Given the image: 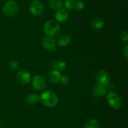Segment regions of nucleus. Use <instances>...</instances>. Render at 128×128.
<instances>
[{
	"label": "nucleus",
	"mask_w": 128,
	"mask_h": 128,
	"mask_svg": "<svg viewBox=\"0 0 128 128\" xmlns=\"http://www.w3.org/2000/svg\"><path fill=\"white\" fill-rule=\"evenodd\" d=\"M39 100L46 107H54L58 102V97L51 90H46L39 95Z\"/></svg>",
	"instance_id": "nucleus-1"
},
{
	"label": "nucleus",
	"mask_w": 128,
	"mask_h": 128,
	"mask_svg": "<svg viewBox=\"0 0 128 128\" xmlns=\"http://www.w3.org/2000/svg\"><path fill=\"white\" fill-rule=\"evenodd\" d=\"M44 31L48 37L54 38L59 34L60 31V26L56 21L50 20L44 25Z\"/></svg>",
	"instance_id": "nucleus-2"
},
{
	"label": "nucleus",
	"mask_w": 128,
	"mask_h": 128,
	"mask_svg": "<svg viewBox=\"0 0 128 128\" xmlns=\"http://www.w3.org/2000/svg\"><path fill=\"white\" fill-rule=\"evenodd\" d=\"M3 13L8 17H13L18 12V6L14 1H9L3 6Z\"/></svg>",
	"instance_id": "nucleus-3"
},
{
	"label": "nucleus",
	"mask_w": 128,
	"mask_h": 128,
	"mask_svg": "<svg viewBox=\"0 0 128 128\" xmlns=\"http://www.w3.org/2000/svg\"><path fill=\"white\" fill-rule=\"evenodd\" d=\"M106 99L110 106L114 109H119L122 105L121 97L114 92H110L106 95Z\"/></svg>",
	"instance_id": "nucleus-4"
},
{
	"label": "nucleus",
	"mask_w": 128,
	"mask_h": 128,
	"mask_svg": "<svg viewBox=\"0 0 128 128\" xmlns=\"http://www.w3.org/2000/svg\"><path fill=\"white\" fill-rule=\"evenodd\" d=\"M96 79L98 84L101 86L106 87L110 85V77L109 74L104 70H100L97 73Z\"/></svg>",
	"instance_id": "nucleus-5"
},
{
	"label": "nucleus",
	"mask_w": 128,
	"mask_h": 128,
	"mask_svg": "<svg viewBox=\"0 0 128 128\" xmlns=\"http://www.w3.org/2000/svg\"><path fill=\"white\" fill-rule=\"evenodd\" d=\"M30 10L34 16H40L43 13L44 6L40 1L34 0L30 4Z\"/></svg>",
	"instance_id": "nucleus-6"
},
{
	"label": "nucleus",
	"mask_w": 128,
	"mask_h": 128,
	"mask_svg": "<svg viewBox=\"0 0 128 128\" xmlns=\"http://www.w3.org/2000/svg\"><path fill=\"white\" fill-rule=\"evenodd\" d=\"M46 80L41 75H36L33 77L32 80V86L35 90L41 91L46 87Z\"/></svg>",
	"instance_id": "nucleus-7"
},
{
	"label": "nucleus",
	"mask_w": 128,
	"mask_h": 128,
	"mask_svg": "<svg viewBox=\"0 0 128 128\" xmlns=\"http://www.w3.org/2000/svg\"><path fill=\"white\" fill-rule=\"evenodd\" d=\"M17 79L21 84H28L31 79V74L26 70H21L17 74Z\"/></svg>",
	"instance_id": "nucleus-8"
},
{
	"label": "nucleus",
	"mask_w": 128,
	"mask_h": 128,
	"mask_svg": "<svg viewBox=\"0 0 128 128\" xmlns=\"http://www.w3.org/2000/svg\"><path fill=\"white\" fill-rule=\"evenodd\" d=\"M68 11L67 10L64 8H61L57 10L54 15L56 20L60 23L65 22L68 18Z\"/></svg>",
	"instance_id": "nucleus-9"
},
{
	"label": "nucleus",
	"mask_w": 128,
	"mask_h": 128,
	"mask_svg": "<svg viewBox=\"0 0 128 128\" xmlns=\"http://www.w3.org/2000/svg\"><path fill=\"white\" fill-rule=\"evenodd\" d=\"M42 46L49 51H53L56 49V42L52 38L47 36L42 40Z\"/></svg>",
	"instance_id": "nucleus-10"
},
{
	"label": "nucleus",
	"mask_w": 128,
	"mask_h": 128,
	"mask_svg": "<svg viewBox=\"0 0 128 128\" xmlns=\"http://www.w3.org/2000/svg\"><path fill=\"white\" fill-rule=\"evenodd\" d=\"M71 41V38L69 35L66 33L61 34L58 38L57 42L61 46H66L70 44Z\"/></svg>",
	"instance_id": "nucleus-11"
},
{
	"label": "nucleus",
	"mask_w": 128,
	"mask_h": 128,
	"mask_svg": "<svg viewBox=\"0 0 128 128\" xmlns=\"http://www.w3.org/2000/svg\"><path fill=\"white\" fill-rule=\"evenodd\" d=\"M61 77H62V75H61L60 71L56 70H52V71L50 72V74H49L48 79L51 83L56 84L60 81Z\"/></svg>",
	"instance_id": "nucleus-12"
},
{
	"label": "nucleus",
	"mask_w": 128,
	"mask_h": 128,
	"mask_svg": "<svg viewBox=\"0 0 128 128\" xmlns=\"http://www.w3.org/2000/svg\"><path fill=\"white\" fill-rule=\"evenodd\" d=\"M106 90L105 87L100 85H96L93 88V95L95 97H102L106 94Z\"/></svg>",
	"instance_id": "nucleus-13"
},
{
	"label": "nucleus",
	"mask_w": 128,
	"mask_h": 128,
	"mask_svg": "<svg viewBox=\"0 0 128 128\" xmlns=\"http://www.w3.org/2000/svg\"><path fill=\"white\" fill-rule=\"evenodd\" d=\"M91 25L94 30H101L104 26V21L100 18H96L92 20Z\"/></svg>",
	"instance_id": "nucleus-14"
},
{
	"label": "nucleus",
	"mask_w": 128,
	"mask_h": 128,
	"mask_svg": "<svg viewBox=\"0 0 128 128\" xmlns=\"http://www.w3.org/2000/svg\"><path fill=\"white\" fill-rule=\"evenodd\" d=\"M39 100V95L36 94H30L25 99L27 105H33Z\"/></svg>",
	"instance_id": "nucleus-15"
},
{
	"label": "nucleus",
	"mask_w": 128,
	"mask_h": 128,
	"mask_svg": "<svg viewBox=\"0 0 128 128\" xmlns=\"http://www.w3.org/2000/svg\"><path fill=\"white\" fill-rule=\"evenodd\" d=\"M49 5L50 7L55 10H58L62 8L63 6V1L62 0H50Z\"/></svg>",
	"instance_id": "nucleus-16"
},
{
	"label": "nucleus",
	"mask_w": 128,
	"mask_h": 128,
	"mask_svg": "<svg viewBox=\"0 0 128 128\" xmlns=\"http://www.w3.org/2000/svg\"><path fill=\"white\" fill-rule=\"evenodd\" d=\"M52 67L54 70H58V71H62L65 70L66 68V63L65 61L58 60V61H54L52 63Z\"/></svg>",
	"instance_id": "nucleus-17"
},
{
	"label": "nucleus",
	"mask_w": 128,
	"mask_h": 128,
	"mask_svg": "<svg viewBox=\"0 0 128 128\" xmlns=\"http://www.w3.org/2000/svg\"><path fill=\"white\" fill-rule=\"evenodd\" d=\"M84 128H100V125L96 119H89L85 122Z\"/></svg>",
	"instance_id": "nucleus-18"
},
{
	"label": "nucleus",
	"mask_w": 128,
	"mask_h": 128,
	"mask_svg": "<svg viewBox=\"0 0 128 128\" xmlns=\"http://www.w3.org/2000/svg\"><path fill=\"white\" fill-rule=\"evenodd\" d=\"M84 8V4L81 0L74 1V8L77 11H81Z\"/></svg>",
	"instance_id": "nucleus-19"
},
{
	"label": "nucleus",
	"mask_w": 128,
	"mask_h": 128,
	"mask_svg": "<svg viewBox=\"0 0 128 128\" xmlns=\"http://www.w3.org/2000/svg\"><path fill=\"white\" fill-rule=\"evenodd\" d=\"M65 7L68 10H72L74 8V1L73 0H66L64 3Z\"/></svg>",
	"instance_id": "nucleus-20"
},
{
	"label": "nucleus",
	"mask_w": 128,
	"mask_h": 128,
	"mask_svg": "<svg viewBox=\"0 0 128 128\" xmlns=\"http://www.w3.org/2000/svg\"><path fill=\"white\" fill-rule=\"evenodd\" d=\"M60 82L61 85L65 86V85H67L70 82V78L66 76V75H63V76L61 77V80H60Z\"/></svg>",
	"instance_id": "nucleus-21"
},
{
	"label": "nucleus",
	"mask_w": 128,
	"mask_h": 128,
	"mask_svg": "<svg viewBox=\"0 0 128 128\" xmlns=\"http://www.w3.org/2000/svg\"><path fill=\"white\" fill-rule=\"evenodd\" d=\"M120 38H121V40H122V41H124V42L128 41V32L127 30H123V31L121 33V35H120Z\"/></svg>",
	"instance_id": "nucleus-22"
},
{
	"label": "nucleus",
	"mask_w": 128,
	"mask_h": 128,
	"mask_svg": "<svg viewBox=\"0 0 128 128\" xmlns=\"http://www.w3.org/2000/svg\"><path fill=\"white\" fill-rule=\"evenodd\" d=\"M10 67H11V69L12 70H15L18 69V63L17 61L14 60H12L10 61Z\"/></svg>",
	"instance_id": "nucleus-23"
},
{
	"label": "nucleus",
	"mask_w": 128,
	"mask_h": 128,
	"mask_svg": "<svg viewBox=\"0 0 128 128\" xmlns=\"http://www.w3.org/2000/svg\"><path fill=\"white\" fill-rule=\"evenodd\" d=\"M123 55L125 57V58L126 59L128 58V45H126V46H125L124 49Z\"/></svg>",
	"instance_id": "nucleus-24"
},
{
	"label": "nucleus",
	"mask_w": 128,
	"mask_h": 128,
	"mask_svg": "<svg viewBox=\"0 0 128 128\" xmlns=\"http://www.w3.org/2000/svg\"></svg>",
	"instance_id": "nucleus-25"
}]
</instances>
